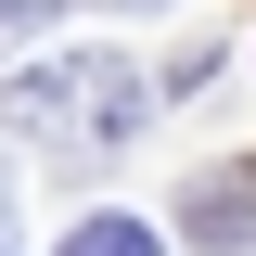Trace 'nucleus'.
Returning a JSON list of instances; mask_svg holds the SVG:
<instances>
[{"instance_id":"nucleus-1","label":"nucleus","mask_w":256,"mask_h":256,"mask_svg":"<svg viewBox=\"0 0 256 256\" xmlns=\"http://www.w3.org/2000/svg\"><path fill=\"white\" fill-rule=\"evenodd\" d=\"M64 128H90V141H128V128H141V77H128L116 52H77V64H64Z\"/></svg>"},{"instance_id":"nucleus-2","label":"nucleus","mask_w":256,"mask_h":256,"mask_svg":"<svg viewBox=\"0 0 256 256\" xmlns=\"http://www.w3.org/2000/svg\"><path fill=\"white\" fill-rule=\"evenodd\" d=\"M180 230L192 244H244L256 230V166H205V180L180 192Z\"/></svg>"},{"instance_id":"nucleus-3","label":"nucleus","mask_w":256,"mask_h":256,"mask_svg":"<svg viewBox=\"0 0 256 256\" xmlns=\"http://www.w3.org/2000/svg\"><path fill=\"white\" fill-rule=\"evenodd\" d=\"M64 256H154V218H77Z\"/></svg>"},{"instance_id":"nucleus-4","label":"nucleus","mask_w":256,"mask_h":256,"mask_svg":"<svg viewBox=\"0 0 256 256\" xmlns=\"http://www.w3.org/2000/svg\"><path fill=\"white\" fill-rule=\"evenodd\" d=\"M0 256H26V244H13V166H0Z\"/></svg>"}]
</instances>
